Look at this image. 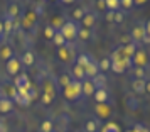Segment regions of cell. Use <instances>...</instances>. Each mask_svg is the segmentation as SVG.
<instances>
[{
  "instance_id": "cell-1",
  "label": "cell",
  "mask_w": 150,
  "mask_h": 132,
  "mask_svg": "<svg viewBox=\"0 0 150 132\" xmlns=\"http://www.w3.org/2000/svg\"><path fill=\"white\" fill-rule=\"evenodd\" d=\"M78 31H79V24L74 21H66L62 24V27L59 29V32L62 34V37L66 39V42H74L78 39Z\"/></svg>"
},
{
  "instance_id": "cell-2",
  "label": "cell",
  "mask_w": 150,
  "mask_h": 132,
  "mask_svg": "<svg viewBox=\"0 0 150 132\" xmlns=\"http://www.w3.org/2000/svg\"><path fill=\"white\" fill-rule=\"evenodd\" d=\"M132 66L133 68H149L150 66V56L145 48H142V46L137 48L135 54L132 58Z\"/></svg>"
},
{
  "instance_id": "cell-3",
  "label": "cell",
  "mask_w": 150,
  "mask_h": 132,
  "mask_svg": "<svg viewBox=\"0 0 150 132\" xmlns=\"http://www.w3.org/2000/svg\"><path fill=\"white\" fill-rule=\"evenodd\" d=\"M62 93H64V97L68 98V100H71V102H73V100H79V98L83 97V83L73 80L66 88H62Z\"/></svg>"
},
{
  "instance_id": "cell-4",
  "label": "cell",
  "mask_w": 150,
  "mask_h": 132,
  "mask_svg": "<svg viewBox=\"0 0 150 132\" xmlns=\"http://www.w3.org/2000/svg\"><path fill=\"white\" fill-rule=\"evenodd\" d=\"M145 36H147V32H145V22H142V21L135 22L132 31H130V41L133 44H137V46H142V41Z\"/></svg>"
},
{
  "instance_id": "cell-5",
  "label": "cell",
  "mask_w": 150,
  "mask_h": 132,
  "mask_svg": "<svg viewBox=\"0 0 150 132\" xmlns=\"http://www.w3.org/2000/svg\"><path fill=\"white\" fill-rule=\"evenodd\" d=\"M21 70H22V63H21V58H17V56L10 58L5 63V71H7L10 76H17L19 73H22Z\"/></svg>"
},
{
  "instance_id": "cell-6",
  "label": "cell",
  "mask_w": 150,
  "mask_h": 132,
  "mask_svg": "<svg viewBox=\"0 0 150 132\" xmlns=\"http://www.w3.org/2000/svg\"><path fill=\"white\" fill-rule=\"evenodd\" d=\"M14 86L15 90H29L30 88V80H29V75L25 73H19L14 80Z\"/></svg>"
},
{
  "instance_id": "cell-7",
  "label": "cell",
  "mask_w": 150,
  "mask_h": 132,
  "mask_svg": "<svg viewBox=\"0 0 150 132\" xmlns=\"http://www.w3.org/2000/svg\"><path fill=\"white\" fill-rule=\"evenodd\" d=\"M96 12H91V10H88L86 12V15L81 19V26L83 27H86V29H93L95 27V24H96Z\"/></svg>"
},
{
  "instance_id": "cell-8",
  "label": "cell",
  "mask_w": 150,
  "mask_h": 132,
  "mask_svg": "<svg viewBox=\"0 0 150 132\" xmlns=\"http://www.w3.org/2000/svg\"><path fill=\"white\" fill-rule=\"evenodd\" d=\"M83 131L84 132H100L101 131V125H100V120L95 117L88 118L86 122H84V127H83Z\"/></svg>"
},
{
  "instance_id": "cell-9",
  "label": "cell",
  "mask_w": 150,
  "mask_h": 132,
  "mask_svg": "<svg viewBox=\"0 0 150 132\" xmlns=\"http://www.w3.org/2000/svg\"><path fill=\"white\" fill-rule=\"evenodd\" d=\"M84 75H86V80H93V78L96 76V75H100V66H98V61H91L84 68Z\"/></svg>"
},
{
  "instance_id": "cell-10",
  "label": "cell",
  "mask_w": 150,
  "mask_h": 132,
  "mask_svg": "<svg viewBox=\"0 0 150 132\" xmlns=\"http://www.w3.org/2000/svg\"><path fill=\"white\" fill-rule=\"evenodd\" d=\"M93 98L96 100V103H106L110 100V91L106 90V88H98V90L93 93Z\"/></svg>"
},
{
  "instance_id": "cell-11",
  "label": "cell",
  "mask_w": 150,
  "mask_h": 132,
  "mask_svg": "<svg viewBox=\"0 0 150 132\" xmlns=\"http://www.w3.org/2000/svg\"><path fill=\"white\" fill-rule=\"evenodd\" d=\"M76 64H79V66H83V68H86L91 61H95V58H93V54H89V53H79V54L76 56Z\"/></svg>"
},
{
  "instance_id": "cell-12",
  "label": "cell",
  "mask_w": 150,
  "mask_h": 132,
  "mask_svg": "<svg viewBox=\"0 0 150 132\" xmlns=\"http://www.w3.org/2000/svg\"><path fill=\"white\" fill-rule=\"evenodd\" d=\"M14 110V100L10 97L0 98V113H8Z\"/></svg>"
},
{
  "instance_id": "cell-13",
  "label": "cell",
  "mask_w": 150,
  "mask_h": 132,
  "mask_svg": "<svg viewBox=\"0 0 150 132\" xmlns=\"http://www.w3.org/2000/svg\"><path fill=\"white\" fill-rule=\"evenodd\" d=\"M71 75V78L73 80H76V81H83V80H86V75H84V68L83 66H79V64H76L73 66V71L69 73Z\"/></svg>"
},
{
  "instance_id": "cell-14",
  "label": "cell",
  "mask_w": 150,
  "mask_h": 132,
  "mask_svg": "<svg viewBox=\"0 0 150 132\" xmlns=\"http://www.w3.org/2000/svg\"><path fill=\"white\" fill-rule=\"evenodd\" d=\"M122 48V53L123 56L127 58V59H132L133 58V54H135V51H137V44H133V42H128V44H123V46H120Z\"/></svg>"
},
{
  "instance_id": "cell-15",
  "label": "cell",
  "mask_w": 150,
  "mask_h": 132,
  "mask_svg": "<svg viewBox=\"0 0 150 132\" xmlns=\"http://www.w3.org/2000/svg\"><path fill=\"white\" fill-rule=\"evenodd\" d=\"M59 58H61V61L64 63H69L73 61L74 58H73V53H71V46L69 44H66L64 48H59Z\"/></svg>"
},
{
  "instance_id": "cell-16",
  "label": "cell",
  "mask_w": 150,
  "mask_h": 132,
  "mask_svg": "<svg viewBox=\"0 0 150 132\" xmlns=\"http://www.w3.org/2000/svg\"><path fill=\"white\" fill-rule=\"evenodd\" d=\"M21 63H22V66H32L35 63V54L32 53V51H25L24 54L21 56Z\"/></svg>"
},
{
  "instance_id": "cell-17",
  "label": "cell",
  "mask_w": 150,
  "mask_h": 132,
  "mask_svg": "<svg viewBox=\"0 0 150 132\" xmlns=\"http://www.w3.org/2000/svg\"><path fill=\"white\" fill-rule=\"evenodd\" d=\"M19 5L17 4H12L10 7L5 10V15H4V19H10V21H15V19H19Z\"/></svg>"
},
{
  "instance_id": "cell-18",
  "label": "cell",
  "mask_w": 150,
  "mask_h": 132,
  "mask_svg": "<svg viewBox=\"0 0 150 132\" xmlns=\"http://www.w3.org/2000/svg\"><path fill=\"white\" fill-rule=\"evenodd\" d=\"M132 90L135 91L137 95H143L145 93V80H132Z\"/></svg>"
},
{
  "instance_id": "cell-19",
  "label": "cell",
  "mask_w": 150,
  "mask_h": 132,
  "mask_svg": "<svg viewBox=\"0 0 150 132\" xmlns=\"http://www.w3.org/2000/svg\"><path fill=\"white\" fill-rule=\"evenodd\" d=\"M81 83H83V95L84 97H93V93L96 91L93 81L91 80H83Z\"/></svg>"
},
{
  "instance_id": "cell-20",
  "label": "cell",
  "mask_w": 150,
  "mask_h": 132,
  "mask_svg": "<svg viewBox=\"0 0 150 132\" xmlns=\"http://www.w3.org/2000/svg\"><path fill=\"white\" fill-rule=\"evenodd\" d=\"M14 49L12 46H8V44H2L0 46V59H10V58H14Z\"/></svg>"
},
{
  "instance_id": "cell-21",
  "label": "cell",
  "mask_w": 150,
  "mask_h": 132,
  "mask_svg": "<svg viewBox=\"0 0 150 132\" xmlns=\"http://www.w3.org/2000/svg\"><path fill=\"white\" fill-rule=\"evenodd\" d=\"M39 132H56L54 120L52 118H44L39 125Z\"/></svg>"
},
{
  "instance_id": "cell-22",
  "label": "cell",
  "mask_w": 150,
  "mask_h": 132,
  "mask_svg": "<svg viewBox=\"0 0 150 132\" xmlns=\"http://www.w3.org/2000/svg\"><path fill=\"white\" fill-rule=\"evenodd\" d=\"M93 85H95V88L98 90V88H106V75L105 73H100V75H96L93 80Z\"/></svg>"
},
{
  "instance_id": "cell-23",
  "label": "cell",
  "mask_w": 150,
  "mask_h": 132,
  "mask_svg": "<svg viewBox=\"0 0 150 132\" xmlns=\"http://www.w3.org/2000/svg\"><path fill=\"white\" fill-rule=\"evenodd\" d=\"M91 37H93V31H91V29L83 27V26H79V31H78V39H79V41H89Z\"/></svg>"
},
{
  "instance_id": "cell-24",
  "label": "cell",
  "mask_w": 150,
  "mask_h": 132,
  "mask_svg": "<svg viewBox=\"0 0 150 132\" xmlns=\"http://www.w3.org/2000/svg\"><path fill=\"white\" fill-rule=\"evenodd\" d=\"M98 66H100V73H108L111 70V59L110 58H101L98 61Z\"/></svg>"
},
{
  "instance_id": "cell-25",
  "label": "cell",
  "mask_w": 150,
  "mask_h": 132,
  "mask_svg": "<svg viewBox=\"0 0 150 132\" xmlns=\"http://www.w3.org/2000/svg\"><path fill=\"white\" fill-rule=\"evenodd\" d=\"M147 76H149V68H133V78L147 80Z\"/></svg>"
},
{
  "instance_id": "cell-26",
  "label": "cell",
  "mask_w": 150,
  "mask_h": 132,
  "mask_svg": "<svg viewBox=\"0 0 150 132\" xmlns=\"http://www.w3.org/2000/svg\"><path fill=\"white\" fill-rule=\"evenodd\" d=\"M86 12H88V9L86 7H78L74 12H73V21L74 22H81V19L86 15Z\"/></svg>"
},
{
  "instance_id": "cell-27",
  "label": "cell",
  "mask_w": 150,
  "mask_h": 132,
  "mask_svg": "<svg viewBox=\"0 0 150 132\" xmlns=\"http://www.w3.org/2000/svg\"><path fill=\"white\" fill-rule=\"evenodd\" d=\"M71 81H73L71 75H69V73H64V75H61V76H59V80H57V86H61V88H66V86H68Z\"/></svg>"
},
{
  "instance_id": "cell-28",
  "label": "cell",
  "mask_w": 150,
  "mask_h": 132,
  "mask_svg": "<svg viewBox=\"0 0 150 132\" xmlns=\"http://www.w3.org/2000/svg\"><path fill=\"white\" fill-rule=\"evenodd\" d=\"M52 42H54V46H57V48H64V46L68 44V42H66V39L62 37V34L59 32V31L54 34V37H52Z\"/></svg>"
},
{
  "instance_id": "cell-29",
  "label": "cell",
  "mask_w": 150,
  "mask_h": 132,
  "mask_svg": "<svg viewBox=\"0 0 150 132\" xmlns=\"http://www.w3.org/2000/svg\"><path fill=\"white\" fill-rule=\"evenodd\" d=\"M105 4H106V10H111V12H116V10H120V0H105Z\"/></svg>"
},
{
  "instance_id": "cell-30",
  "label": "cell",
  "mask_w": 150,
  "mask_h": 132,
  "mask_svg": "<svg viewBox=\"0 0 150 132\" xmlns=\"http://www.w3.org/2000/svg\"><path fill=\"white\" fill-rule=\"evenodd\" d=\"M125 17H127V12L125 10H116L115 15H113V24H123V21H125Z\"/></svg>"
},
{
  "instance_id": "cell-31",
  "label": "cell",
  "mask_w": 150,
  "mask_h": 132,
  "mask_svg": "<svg viewBox=\"0 0 150 132\" xmlns=\"http://www.w3.org/2000/svg\"><path fill=\"white\" fill-rule=\"evenodd\" d=\"M120 7H122V10H125V12H130L132 9L135 7V2H133V0H120Z\"/></svg>"
},
{
  "instance_id": "cell-32",
  "label": "cell",
  "mask_w": 150,
  "mask_h": 132,
  "mask_svg": "<svg viewBox=\"0 0 150 132\" xmlns=\"http://www.w3.org/2000/svg\"><path fill=\"white\" fill-rule=\"evenodd\" d=\"M56 32H57V31H56L51 24H47V26H46V29H44V36H46V39H51V41H52V37H54Z\"/></svg>"
},
{
  "instance_id": "cell-33",
  "label": "cell",
  "mask_w": 150,
  "mask_h": 132,
  "mask_svg": "<svg viewBox=\"0 0 150 132\" xmlns=\"http://www.w3.org/2000/svg\"><path fill=\"white\" fill-rule=\"evenodd\" d=\"M54 98H56V95H51V93H46V91H44V95H42V103L51 105L52 102H54Z\"/></svg>"
},
{
  "instance_id": "cell-34",
  "label": "cell",
  "mask_w": 150,
  "mask_h": 132,
  "mask_svg": "<svg viewBox=\"0 0 150 132\" xmlns=\"http://www.w3.org/2000/svg\"><path fill=\"white\" fill-rule=\"evenodd\" d=\"M101 132H120V129H118L116 124H111V122H110V124H106L101 129Z\"/></svg>"
},
{
  "instance_id": "cell-35",
  "label": "cell",
  "mask_w": 150,
  "mask_h": 132,
  "mask_svg": "<svg viewBox=\"0 0 150 132\" xmlns=\"http://www.w3.org/2000/svg\"><path fill=\"white\" fill-rule=\"evenodd\" d=\"M113 15H115V12H111V10H106V15H105V19L108 22H113Z\"/></svg>"
},
{
  "instance_id": "cell-36",
  "label": "cell",
  "mask_w": 150,
  "mask_h": 132,
  "mask_svg": "<svg viewBox=\"0 0 150 132\" xmlns=\"http://www.w3.org/2000/svg\"><path fill=\"white\" fill-rule=\"evenodd\" d=\"M98 9H100V10H106V4H105V0H98Z\"/></svg>"
},
{
  "instance_id": "cell-37",
  "label": "cell",
  "mask_w": 150,
  "mask_h": 132,
  "mask_svg": "<svg viewBox=\"0 0 150 132\" xmlns=\"http://www.w3.org/2000/svg\"><path fill=\"white\" fill-rule=\"evenodd\" d=\"M5 36V32H4V21L0 19V41H2V37Z\"/></svg>"
},
{
  "instance_id": "cell-38",
  "label": "cell",
  "mask_w": 150,
  "mask_h": 132,
  "mask_svg": "<svg viewBox=\"0 0 150 132\" xmlns=\"http://www.w3.org/2000/svg\"><path fill=\"white\" fill-rule=\"evenodd\" d=\"M145 93H149L150 95V78L149 80H145Z\"/></svg>"
},
{
  "instance_id": "cell-39",
  "label": "cell",
  "mask_w": 150,
  "mask_h": 132,
  "mask_svg": "<svg viewBox=\"0 0 150 132\" xmlns=\"http://www.w3.org/2000/svg\"><path fill=\"white\" fill-rule=\"evenodd\" d=\"M133 2H135V5H140V7H142V5H147L149 0H133Z\"/></svg>"
},
{
  "instance_id": "cell-40",
  "label": "cell",
  "mask_w": 150,
  "mask_h": 132,
  "mask_svg": "<svg viewBox=\"0 0 150 132\" xmlns=\"http://www.w3.org/2000/svg\"><path fill=\"white\" fill-rule=\"evenodd\" d=\"M145 32H147V36H150V19L145 22Z\"/></svg>"
},
{
  "instance_id": "cell-41",
  "label": "cell",
  "mask_w": 150,
  "mask_h": 132,
  "mask_svg": "<svg viewBox=\"0 0 150 132\" xmlns=\"http://www.w3.org/2000/svg\"><path fill=\"white\" fill-rule=\"evenodd\" d=\"M142 44H150V36H145V37H143Z\"/></svg>"
},
{
  "instance_id": "cell-42",
  "label": "cell",
  "mask_w": 150,
  "mask_h": 132,
  "mask_svg": "<svg viewBox=\"0 0 150 132\" xmlns=\"http://www.w3.org/2000/svg\"><path fill=\"white\" fill-rule=\"evenodd\" d=\"M59 2H62V4H73L74 0H59Z\"/></svg>"
},
{
  "instance_id": "cell-43",
  "label": "cell",
  "mask_w": 150,
  "mask_h": 132,
  "mask_svg": "<svg viewBox=\"0 0 150 132\" xmlns=\"http://www.w3.org/2000/svg\"><path fill=\"white\" fill-rule=\"evenodd\" d=\"M149 76H150V66H149Z\"/></svg>"
},
{
  "instance_id": "cell-44",
  "label": "cell",
  "mask_w": 150,
  "mask_h": 132,
  "mask_svg": "<svg viewBox=\"0 0 150 132\" xmlns=\"http://www.w3.org/2000/svg\"><path fill=\"white\" fill-rule=\"evenodd\" d=\"M78 132H84V131H83V129H81V131H78Z\"/></svg>"
},
{
  "instance_id": "cell-45",
  "label": "cell",
  "mask_w": 150,
  "mask_h": 132,
  "mask_svg": "<svg viewBox=\"0 0 150 132\" xmlns=\"http://www.w3.org/2000/svg\"><path fill=\"white\" fill-rule=\"evenodd\" d=\"M127 132H132V131H127Z\"/></svg>"
},
{
  "instance_id": "cell-46",
  "label": "cell",
  "mask_w": 150,
  "mask_h": 132,
  "mask_svg": "<svg viewBox=\"0 0 150 132\" xmlns=\"http://www.w3.org/2000/svg\"><path fill=\"white\" fill-rule=\"evenodd\" d=\"M66 132H71V131H66Z\"/></svg>"
}]
</instances>
